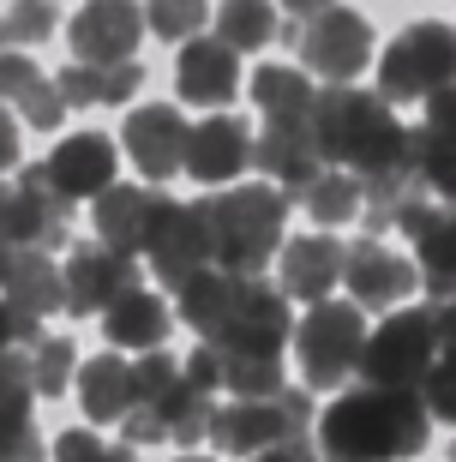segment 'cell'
<instances>
[{"label": "cell", "mask_w": 456, "mask_h": 462, "mask_svg": "<svg viewBox=\"0 0 456 462\" xmlns=\"http://www.w3.org/2000/svg\"><path fill=\"white\" fill-rule=\"evenodd\" d=\"M312 138L330 169L360 174L372 205H396L414 187V162H408V126L390 115L378 90L355 85H324L312 97Z\"/></svg>", "instance_id": "cell-1"}, {"label": "cell", "mask_w": 456, "mask_h": 462, "mask_svg": "<svg viewBox=\"0 0 456 462\" xmlns=\"http://www.w3.org/2000/svg\"><path fill=\"white\" fill-rule=\"evenodd\" d=\"M433 439V414L421 391H349L319 420V462H403Z\"/></svg>", "instance_id": "cell-2"}, {"label": "cell", "mask_w": 456, "mask_h": 462, "mask_svg": "<svg viewBox=\"0 0 456 462\" xmlns=\"http://www.w3.org/2000/svg\"><path fill=\"white\" fill-rule=\"evenodd\" d=\"M210 228V264L228 276H258L283 253L288 228V192L283 187H228L199 205Z\"/></svg>", "instance_id": "cell-3"}, {"label": "cell", "mask_w": 456, "mask_h": 462, "mask_svg": "<svg viewBox=\"0 0 456 462\" xmlns=\"http://www.w3.org/2000/svg\"><path fill=\"white\" fill-rule=\"evenodd\" d=\"M312 396L301 391H276V396H235V402H222V409H210V445L228 450V457H258V450L271 445H288V439H312Z\"/></svg>", "instance_id": "cell-4"}, {"label": "cell", "mask_w": 456, "mask_h": 462, "mask_svg": "<svg viewBox=\"0 0 456 462\" xmlns=\"http://www.w3.org/2000/svg\"><path fill=\"white\" fill-rule=\"evenodd\" d=\"M439 360V330H433V307H403L390 312L378 330H367L355 373L378 391H421V378Z\"/></svg>", "instance_id": "cell-5"}, {"label": "cell", "mask_w": 456, "mask_h": 462, "mask_svg": "<svg viewBox=\"0 0 456 462\" xmlns=\"http://www.w3.org/2000/svg\"><path fill=\"white\" fill-rule=\"evenodd\" d=\"M360 343H367V319L349 300H312L306 319L288 330V348L301 360V378L312 391H330L360 366Z\"/></svg>", "instance_id": "cell-6"}, {"label": "cell", "mask_w": 456, "mask_h": 462, "mask_svg": "<svg viewBox=\"0 0 456 462\" xmlns=\"http://www.w3.org/2000/svg\"><path fill=\"white\" fill-rule=\"evenodd\" d=\"M456 85V31L451 24H408L378 60V97L385 103H426L433 90Z\"/></svg>", "instance_id": "cell-7"}, {"label": "cell", "mask_w": 456, "mask_h": 462, "mask_svg": "<svg viewBox=\"0 0 456 462\" xmlns=\"http://www.w3.org/2000/svg\"><path fill=\"white\" fill-rule=\"evenodd\" d=\"M288 42L301 54V67L324 85H355L372 67V24L367 13H349V6H324L312 18H294Z\"/></svg>", "instance_id": "cell-8"}, {"label": "cell", "mask_w": 456, "mask_h": 462, "mask_svg": "<svg viewBox=\"0 0 456 462\" xmlns=\"http://www.w3.org/2000/svg\"><path fill=\"white\" fill-rule=\"evenodd\" d=\"M288 330H294L288 294L283 289H265L258 276H240V294H235V307H228V319H222L204 343L247 348V355H283V348H288Z\"/></svg>", "instance_id": "cell-9"}, {"label": "cell", "mask_w": 456, "mask_h": 462, "mask_svg": "<svg viewBox=\"0 0 456 462\" xmlns=\"http://www.w3.org/2000/svg\"><path fill=\"white\" fill-rule=\"evenodd\" d=\"M138 253L156 264V282H169V289H181V282H192L199 271H210V228H204L199 205H174L169 199Z\"/></svg>", "instance_id": "cell-10"}, {"label": "cell", "mask_w": 456, "mask_h": 462, "mask_svg": "<svg viewBox=\"0 0 456 462\" xmlns=\"http://www.w3.org/2000/svg\"><path fill=\"white\" fill-rule=\"evenodd\" d=\"M60 282H67V312L102 319L108 300H120L126 289H138V264H133V253H115V246H102V240H85V246L67 253Z\"/></svg>", "instance_id": "cell-11"}, {"label": "cell", "mask_w": 456, "mask_h": 462, "mask_svg": "<svg viewBox=\"0 0 456 462\" xmlns=\"http://www.w3.org/2000/svg\"><path fill=\"white\" fill-rule=\"evenodd\" d=\"M0 246H67V205L49 192L42 162H31L18 192L0 199Z\"/></svg>", "instance_id": "cell-12"}, {"label": "cell", "mask_w": 456, "mask_h": 462, "mask_svg": "<svg viewBox=\"0 0 456 462\" xmlns=\"http://www.w3.org/2000/svg\"><path fill=\"white\" fill-rule=\"evenodd\" d=\"M138 36H144V13H138V0H90L85 13H72V24H67L72 60H90V67L133 60Z\"/></svg>", "instance_id": "cell-13"}, {"label": "cell", "mask_w": 456, "mask_h": 462, "mask_svg": "<svg viewBox=\"0 0 456 462\" xmlns=\"http://www.w3.org/2000/svg\"><path fill=\"white\" fill-rule=\"evenodd\" d=\"M342 282H349V300L360 307H396L421 289V271H414V258L390 253L385 240H355V246H342Z\"/></svg>", "instance_id": "cell-14"}, {"label": "cell", "mask_w": 456, "mask_h": 462, "mask_svg": "<svg viewBox=\"0 0 456 462\" xmlns=\"http://www.w3.org/2000/svg\"><path fill=\"white\" fill-rule=\"evenodd\" d=\"M186 115L169 103H151V108H133L126 115V133H120V144H126V156L138 162V174L144 180H169V174H181L186 162Z\"/></svg>", "instance_id": "cell-15"}, {"label": "cell", "mask_w": 456, "mask_h": 462, "mask_svg": "<svg viewBox=\"0 0 456 462\" xmlns=\"http://www.w3.org/2000/svg\"><path fill=\"white\" fill-rule=\"evenodd\" d=\"M49 174V192L60 205H79V199H97V192L115 187V144L102 133H72L54 144V156L42 162Z\"/></svg>", "instance_id": "cell-16"}, {"label": "cell", "mask_w": 456, "mask_h": 462, "mask_svg": "<svg viewBox=\"0 0 456 462\" xmlns=\"http://www.w3.org/2000/svg\"><path fill=\"white\" fill-rule=\"evenodd\" d=\"M247 162H253V133H247V120L210 115V120H199V126L186 133V162L181 169L192 174L199 187H228Z\"/></svg>", "instance_id": "cell-17"}, {"label": "cell", "mask_w": 456, "mask_h": 462, "mask_svg": "<svg viewBox=\"0 0 456 462\" xmlns=\"http://www.w3.org/2000/svg\"><path fill=\"white\" fill-rule=\"evenodd\" d=\"M253 169H265L283 192H301L306 180L324 174V151L312 138V120H265L253 138Z\"/></svg>", "instance_id": "cell-18"}, {"label": "cell", "mask_w": 456, "mask_h": 462, "mask_svg": "<svg viewBox=\"0 0 456 462\" xmlns=\"http://www.w3.org/2000/svg\"><path fill=\"white\" fill-rule=\"evenodd\" d=\"M0 294H6V307L31 312V319L67 307V282H60L49 246H0Z\"/></svg>", "instance_id": "cell-19"}, {"label": "cell", "mask_w": 456, "mask_h": 462, "mask_svg": "<svg viewBox=\"0 0 456 462\" xmlns=\"http://www.w3.org/2000/svg\"><path fill=\"white\" fill-rule=\"evenodd\" d=\"M174 85H181L186 103H204V108H222L240 97V54L217 36H192L181 42V60H174Z\"/></svg>", "instance_id": "cell-20"}, {"label": "cell", "mask_w": 456, "mask_h": 462, "mask_svg": "<svg viewBox=\"0 0 456 462\" xmlns=\"http://www.w3.org/2000/svg\"><path fill=\"white\" fill-rule=\"evenodd\" d=\"M163 205H169V199H156V192H144V187L97 192V240L115 246V253H138L144 235H151V223L163 217Z\"/></svg>", "instance_id": "cell-21"}, {"label": "cell", "mask_w": 456, "mask_h": 462, "mask_svg": "<svg viewBox=\"0 0 456 462\" xmlns=\"http://www.w3.org/2000/svg\"><path fill=\"white\" fill-rule=\"evenodd\" d=\"M342 282V246L330 235H306L283 246V294L288 300H324Z\"/></svg>", "instance_id": "cell-22"}, {"label": "cell", "mask_w": 456, "mask_h": 462, "mask_svg": "<svg viewBox=\"0 0 456 462\" xmlns=\"http://www.w3.org/2000/svg\"><path fill=\"white\" fill-rule=\"evenodd\" d=\"M79 402H85V414L90 420H126L133 414V402H138V391H133V360L126 355H97V360H85L79 366Z\"/></svg>", "instance_id": "cell-23"}, {"label": "cell", "mask_w": 456, "mask_h": 462, "mask_svg": "<svg viewBox=\"0 0 456 462\" xmlns=\"http://www.w3.org/2000/svg\"><path fill=\"white\" fill-rule=\"evenodd\" d=\"M102 330H108V348H163L169 337V307L156 300L151 289H126L120 300L102 307Z\"/></svg>", "instance_id": "cell-24"}, {"label": "cell", "mask_w": 456, "mask_h": 462, "mask_svg": "<svg viewBox=\"0 0 456 462\" xmlns=\"http://www.w3.org/2000/svg\"><path fill=\"white\" fill-rule=\"evenodd\" d=\"M54 85H60L67 108H102V103H126V97H133V90L144 85V72H138V60H115V67L67 60Z\"/></svg>", "instance_id": "cell-25"}, {"label": "cell", "mask_w": 456, "mask_h": 462, "mask_svg": "<svg viewBox=\"0 0 456 462\" xmlns=\"http://www.w3.org/2000/svg\"><path fill=\"white\" fill-rule=\"evenodd\" d=\"M312 72L306 67H258L253 72V108L265 120H306L312 115Z\"/></svg>", "instance_id": "cell-26"}, {"label": "cell", "mask_w": 456, "mask_h": 462, "mask_svg": "<svg viewBox=\"0 0 456 462\" xmlns=\"http://www.w3.org/2000/svg\"><path fill=\"white\" fill-rule=\"evenodd\" d=\"M414 253H421V289L433 294V300H451L456 294V210H439L433 223H426V235H414Z\"/></svg>", "instance_id": "cell-27"}, {"label": "cell", "mask_w": 456, "mask_h": 462, "mask_svg": "<svg viewBox=\"0 0 456 462\" xmlns=\"http://www.w3.org/2000/svg\"><path fill=\"white\" fill-rule=\"evenodd\" d=\"M408 162H414V180L426 192H439L444 205H456V133L444 126H414L408 133Z\"/></svg>", "instance_id": "cell-28"}, {"label": "cell", "mask_w": 456, "mask_h": 462, "mask_svg": "<svg viewBox=\"0 0 456 462\" xmlns=\"http://www.w3.org/2000/svg\"><path fill=\"white\" fill-rule=\"evenodd\" d=\"M174 294H181V319L199 330V337H210V330L228 319V307H235L240 276H228V271H217V264H210V271H199L192 282H181Z\"/></svg>", "instance_id": "cell-29"}, {"label": "cell", "mask_w": 456, "mask_h": 462, "mask_svg": "<svg viewBox=\"0 0 456 462\" xmlns=\"http://www.w3.org/2000/svg\"><path fill=\"white\" fill-rule=\"evenodd\" d=\"M210 18H217V42H228L235 54L265 49V42H276V31H283L271 0H222Z\"/></svg>", "instance_id": "cell-30"}, {"label": "cell", "mask_w": 456, "mask_h": 462, "mask_svg": "<svg viewBox=\"0 0 456 462\" xmlns=\"http://www.w3.org/2000/svg\"><path fill=\"white\" fill-rule=\"evenodd\" d=\"M360 199H367V187H360V174H349V169H324L319 180H306V187H301L306 217H312V223H324V228H337V223H349V217H360Z\"/></svg>", "instance_id": "cell-31"}, {"label": "cell", "mask_w": 456, "mask_h": 462, "mask_svg": "<svg viewBox=\"0 0 456 462\" xmlns=\"http://www.w3.org/2000/svg\"><path fill=\"white\" fill-rule=\"evenodd\" d=\"M217 348V343H210ZM222 366V391L228 396H276L283 391V355H247V348H217Z\"/></svg>", "instance_id": "cell-32"}, {"label": "cell", "mask_w": 456, "mask_h": 462, "mask_svg": "<svg viewBox=\"0 0 456 462\" xmlns=\"http://www.w3.org/2000/svg\"><path fill=\"white\" fill-rule=\"evenodd\" d=\"M72 373H79V355H72L67 337H36L31 343V391L36 396H60Z\"/></svg>", "instance_id": "cell-33"}, {"label": "cell", "mask_w": 456, "mask_h": 462, "mask_svg": "<svg viewBox=\"0 0 456 462\" xmlns=\"http://www.w3.org/2000/svg\"><path fill=\"white\" fill-rule=\"evenodd\" d=\"M54 0H13L6 13H0V42L6 49H31L42 36H54Z\"/></svg>", "instance_id": "cell-34"}, {"label": "cell", "mask_w": 456, "mask_h": 462, "mask_svg": "<svg viewBox=\"0 0 456 462\" xmlns=\"http://www.w3.org/2000/svg\"><path fill=\"white\" fill-rule=\"evenodd\" d=\"M204 13H210V0H144V24L163 42H192L204 31Z\"/></svg>", "instance_id": "cell-35"}, {"label": "cell", "mask_w": 456, "mask_h": 462, "mask_svg": "<svg viewBox=\"0 0 456 462\" xmlns=\"http://www.w3.org/2000/svg\"><path fill=\"white\" fill-rule=\"evenodd\" d=\"M0 462H49L31 409H0Z\"/></svg>", "instance_id": "cell-36"}, {"label": "cell", "mask_w": 456, "mask_h": 462, "mask_svg": "<svg viewBox=\"0 0 456 462\" xmlns=\"http://www.w3.org/2000/svg\"><path fill=\"white\" fill-rule=\"evenodd\" d=\"M421 402L433 420H451L456 427V343L439 348V360H433V373L421 378Z\"/></svg>", "instance_id": "cell-37"}, {"label": "cell", "mask_w": 456, "mask_h": 462, "mask_svg": "<svg viewBox=\"0 0 456 462\" xmlns=\"http://www.w3.org/2000/svg\"><path fill=\"white\" fill-rule=\"evenodd\" d=\"M31 402L36 391H31V343H24L0 355V409H31Z\"/></svg>", "instance_id": "cell-38"}, {"label": "cell", "mask_w": 456, "mask_h": 462, "mask_svg": "<svg viewBox=\"0 0 456 462\" xmlns=\"http://www.w3.org/2000/svg\"><path fill=\"white\" fill-rule=\"evenodd\" d=\"M13 108H24V120H31L36 133H54V126L67 120V97H60V85H54V79H36V85L24 90Z\"/></svg>", "instance_id": "cell-39"}, {"label": "cell", "mask_w": 456, "mask_h": 462, "mask_svg": "<svg viewBox=\"0 0 456 462\" xmlns=\"http://www.w3.org/2000/svg\"><path fill=\"white\" fill-rule=\"evenodd\" d=\"M54 462H138V450L133 445H102L90 432H60Z\"/></svg>", "instance_id": "cell-40"}, {"label": "cell", "mask_w": 456, "mask_h": 462, "mask_svg": "<svg viewBox=\"0 0 456 462\" xmlns=\"http://www.w3.org/2000/svg\"><path fill=\"white\" fill-rule=\"evenodd\" d=\"M36 79H42V72H36V60H24L18 49H0V103H6V97L18 103V97H24Z\"/></svg>", "instance_id": "cell-41"}, {"label": "cell", "mask_w": 456, "mask_h": 462, "mask_svg": "<svg viewBox=\"0 0 456 462\" xmlns=\"http://www.w3.org/2000/svg\"><path fill=\"white\" fill-rule=\"evenodd\" d=\"M181 373H186V384H192V391H204V396L222 391V366H217V348H210V343L192 348V355L181 360Z\"/></svg>", "instance_id": "cell-42"}, {"label": "cell", "mask_w": 456, "mask_h": 462, "mask_svg": "<svg viewBox=\"0 0 456 462\" xmlns=\"http://www.w3.org/2000/svg\"><path fill=\"white\" fill-rule=\"evenodd\" d=\"M36 325H42V319H31V312H18V307L0 300V355L18 348V343H36Z\"/></svg>", "instance_id": "cell-43"}, {"label": "cell", "mask_w": 456, "mask_h": 462, "mask_svg": "<svg viewBox=\"0 0 456 462\" xmlns=\"http://www.w3.org/2000/svg\"><path fill=\"white\" fill-rule=\"evenodd\" d=\"M426 126L456 133V85H444V90H433V97H426Z\"/></svg>", "instance_id": "cell-44"}, {"label": "cell", "mask_w": 456, "mask_h": 462, "mask_svg": "<svg viewBox=\"0 0 456 462\" xmlns=\"http://www.w3.org/2000/svg\"><path fill=\"white\" fill-rule=\"evenodd\" d=\"M13 162H18V120L0 108V174L13 169Z\"/></svg>", "instance_id": "cell-45"}, {"label": "cell", "mask_w": 456, "mask_h": 462, "mask_svg": "<svg viewBox=\"0 0 456 462\" xmlns=\"http://www.w3.org/2000/svg\"><path fill=\"white\" fill-rule=\"evenodd\" d=\"M433 330H439V348H451V343H456V294L433 307Z\"/></svg>", "instance_id": "cell-46"}, {"label": "cell", "mask_w": 456, "mask_h": 462, "mask_svg": "<svg viewBox=\"0 0 456 462\" xmlns=\"http://www.w3.org/2000/svg\"><path fill=\"white\" fill-rule=\"evenodd\" d=\"M294 18H312V13H324V6H337V0H283Z\"/></svg>", "instance_id": "cell-47"}, {"label": "cell", "mask_w": 456, "mask_h": 462, "mask_svg": "<svg viewBox=\"0 0 456 462\" xmlns=\"http://www.w3.org/2000/svg\"><path fill=\"white\" fill-rule=\"evenodd\" d=\"M247 462H288L283 450H258V457H247Z\"/></svg>", "instance_id": "cell-48"}, {"label": "cell", "mask_w": 456, "mask_h": 462, "mask_svg": "<svg viewBox=\"0 0 456 462\" xmlns=\"http://www.w3.org/2000/svg\"><path fill=\"white\" fill-rule=\"evenodd\" d=\"M174 462H210V457H192V450H186V457H174Z\"/></svg>", "instance_id": "cell-49"}, {"label": "cell", "mask_w": 456, "mask_h": 462, "mask_svg": "<svg viewBox=\"0 0 456 462\" xmlns=\"http://www.w3.org/2000/svg\"><path fill=\"white\" fill-rule=\"evenodd\" d=\"M0 199H6V187H0Z\"/></svg>", "instance_id": "cell-50"}]
</instances>
